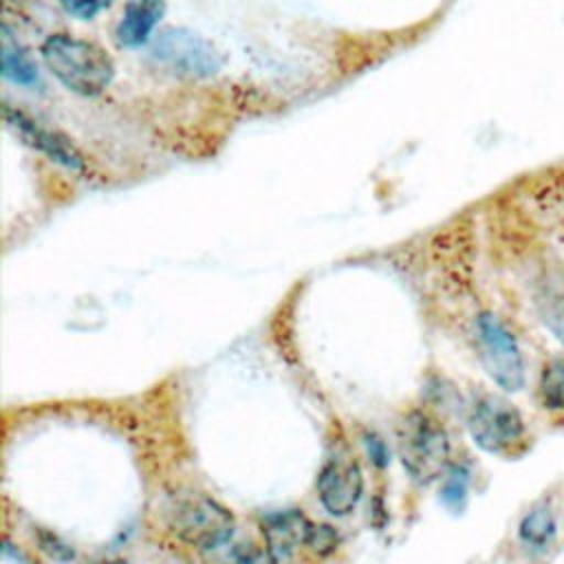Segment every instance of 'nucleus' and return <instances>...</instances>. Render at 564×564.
I'll return each instance as SVG.
<instances>
[{
    "mask_svg": "<svg viewBox=\"0 0 564 564\" xmlns=\"http://www.w3.org/2000/svg\"><path fill=\"white\" fill-rule=\"evenodd\" d=\"M231 564H280L269 551L256 549V546H240L234 551Z\"/></svg>",
    "mask_w": 564,
    "mask_h": 564,
    "instance_id": "obj_17",
    "label": "nucleus"
},
{
    "mask_svg": "<svg viewBox=\"0 0 564 564\" xmlns=\"http://www.w3.org/2000/svg\"><path fill=\"white\" fill-rule=\"evenodd\" d=\"M101 564H126V562H101Z\"/></svg>",
    "mask_w": 564,
    "mask_h": 564,
    "instance_id": "obj_19",
    "label": "nucleus"
},
{
    "mask_svg": "<svg viewBox=\"0 0 564 564\" xmlns=\"http://www.w3.org/2000/svg\"><path fill=\"white\" fill-rule=\"evenodd\" d=\"M0 59H2V77L9 79L15 86L33 88L40 84V73L35 62L29 57V53L9 35L7 26H2V46H0Z\"/></svg>",
    "mask_w": 564,
    "mask_h": 564,
    "instance_id": "obj_11",
    "label": "nucleus"
},
{
    "mask_svg": "<svg viewBox=\"0 0 564 564\" xmlns=\"http://www.w3.org/2000/svg\"><path fill=\"white\" fill-rule=\"evenodd\" d=\"M555 533H557V527H555L553 511L544 502L529 509L518 524L520 540L531 549H546L553 542Z\"/></svg>",
    "mask_w": 564,
    "mask_h": 564,
    "instance_id": "obj_12",
    "label": "nucleus"
},
{
    "mask_svg": "<svg viewBox=\"0 0 564 564\" xmlns=\"http://www.w3.org/2000/svg\"><path fill=\"white\" fill-rule=\"evenodd\" d=\"M337 533L333 527L328 524H315L313 531H311V538H308V546L313 549V553L317 555H328L337 549Z\"/></svg>",
    "mask_w": 564,
    "mask_h": 564,
    "instance_id": "obj_16",
    "label": "nucleus"
},
{
    "mask_svg": "<svg viewBox=\"0 0 564 564\" xmlns=\"http://www.w3.org/2000/svg\"><path fill=\"white\" fill-rule=\"evenodd\" d=\"M540 401L546 410L564 412V359H553L540 377Z\"/></svg>",
    "mask_w": 564,
    "mask_h": 564,
    "instance_id": "obj_13",
    "label": "nucleus"
},
{
    "mask_svg": "<svg viewBox=\"0 0 564 564\" xmlns=\"http://www.w3.org/2000/svg\"><path fill=\"white\" fill-rule=\"evenodd\" d=\"M364 491V476L352 458H330L317 476V496L333 516H348Z\"/></svg>",
    "mask_w": 564,
    "mask_h": 564,
    "instance_id": "obj_8",
    "label": "nucleus"
},
{
    "mask_svg": "<svg viewBox=\"0 0 564 564\" xmlns=\"http://www.w3.org/2000/svg\"><path fill=\"white\" fill-rule=\"evenodd\" d=\"M62 9L77 20H95L101 11H106L112 0H59Z\"/></svg>",
    "mask_w": 564,
    "mask_h": 564,
    "instance_id": "obj_15",
    "label": "nucleus"
},
{
    "mask_svg": "<svg viewBox=\"0 0 564 564\" xmlns=\"http://www.w3.org/2000/svg\"><path fill=\"white\" fill-rule=\"evenodd\" d=\"M399 458L416 482H432L449 467V438L441 423L430 414L414 410L397 430Z\"/></svg>",
    "mask_w": 564,
    "mask_h": 564,
    "instance_id": "obj_2",
    "label": "nucleus"
},
{
    "mask_svg": "<svg viewBox=\"0 0 564 564\" xmlns=\"http://www.w3.org/2000/svg\"><path fill=\"white\" fill-rule=\"evenodd\" d=\"M2 117H4V123L9 126V130H13V134L18 139H22V143H26L29 148L42 152L44 156H48L51 161L59 163L62 167H66L70 172L82 174L86 170L84 156L73 145V141L66 139L62 132L42 126L40 121L31 119L22 110L13 108L11 104H4Z\"/></svg>",
    "mask_w": 564,
    "mask_h": 564,
    "instance_id": "obj_7",
    "label": "nucleus"
},
{
    "mask_svg": "<svg viewBox=\"0 0 564 564\" xmlns=\"http://www.w3.org/2000/svg\"><path fill=\"white\" fill-rule=\"evenodd\" d=\"M476 339L480 361L487 375L505 392H518L524 386V361L511 330L491 313H480L476 319Z\"/></svg>",
    "mask_w": 564,
    "mask_h": 564,
    "instance_id": "obj_5",
    "label": "nucleus"
},
{
    "mask_svg": "<svg viewBox=\"0 0 564 564\" xmlns=\"http://www.w3.org/2000/svg\"><path fill=\"white\" fill-rule=\"evenodd\" d=\"M154 55L167 68L192 77L214 75L223 64L218 51L207 40L187 29L163 31L154 44Z\"/></svg>",
    "mask_w": 564,
    "mask_h": 564,
    "instance_id": "obj_6",
    "label": "nucleus"
},
{
    "mask_svg": "<svg viewBox=\"0 0 564 564\" xmlns=\"http://www.w3.org/2000/svg\"><path fill=\"white\" fill-rule=\"evenodd\" d=\"M165 15V0H128L115 29V37L123 48L143 46L161 18Z\"/></svg>",
    "mask_w": 564,
    "mask_h": 564,
    "instance_id": "obj_10",
    "label": "nucleus"
},
{
    "mask_svg": "<svg viewBox=\"0 0 564 564\" xmlns=\"http://www.w3.org/2000/svg\"><path fill=\"white\" fill-rule=\"evenodd\" d=\"M467 491H469V469L465 465H454L445 478L441 498L449 509L460 511L467 502Z\"/></svg>",
    "mask_w": 564,
    "mask_h": 564,
    "instance_id": "obj_14",
    "label": "nucleus"
},
{
    "mask_svg": "<svg viewBox=\"0 0 564 564\" xmlns=\"http://www.w3.org/2000/svg\"><path fill=\"white\" fill-rule=\"evenodd\" d=\"M469 436L487 454H513L527 441L522 414L502 397H480L467 419Z\"/></svg>",
    "mask_w": 564,
    "mask_h": 564,
    "instance_id": "obj_3",
    "label": "nucleus"
},
{
    "mask_svg": "<svg viewBox=\"0 0 564 564\" xmlns=\"http://www.w3.org/2000/svg\"><path fill=\"white\" fill-rule=\"evenodd\" d=\"M313 522L297 509L278 511L264 518L262 522V535L267 542V551L278 560H289L300 546L308 544Z\"/></svg>",
    "mask_w": 564,
    "mask_h": 564,
    "instance_id": "obj_9",
    "label": "nucleus"
},
{
    "mask_svg": "<svg viewBox=\"0 0 564 564\" xmlns=\"http://www.w3.org/2000/svg\"><path fill=\"white\" fill-rule=\"evenodd\" d=\"M40 55L53 77L82 97L101 95L115 79V64L108 51L86 37L51 33L42 42Z\"/></svg>",
    "mask_w": 564,
    "mask_h": 564,
    "instance_id": "obj_1",
    "label": "nucleus"
},
{
    "mask_svg": "<svg viewBox=\"0 0 564 564\" xmlns=\"http://www.w3.org/2000/svg\"><path fill=\"white\" fill-rule=\"evenodd\" d=\"M366 445H368L370 458H372L379 467H383V465L388 463V447H386V443H383L381 438H377V436H368Z\"/></svg>",
    "mask_w": 564,
    "mask_h": 564,
    "instance_id": "obj_18",
    "label": "nucleus"
},
{
    "mask_svg": "<svg viewBox=\"0 0 564 564\" xmlns=\"http://www.w3.org/2000/svg\"><path fill=\"white\" fill-rule=\"evenodd\" d=\"M172 531L196 549H216L229 540L234 516L227 507L203 494H189L174 502L170 511Z\"/></svg>",
    "mask_w": 564,
    "mask_h": 564,
    "instance_id": "obj_4",
    "label": "nucleus"
}]
</instances>
